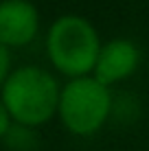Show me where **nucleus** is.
Returning a JSON list of instances; mask_svg holds the SVG:
<instances>
[{
	"mask_svg": "<svg viewBox=\"0 0 149 151\" xmlns=\"http://www.w3.org/2000/svg\"><path fill=\"white\" fill-rule=\"evenodd\" d=\"M61 86L53 72L40 66H22L11 70L0 88V99L4 103L13 125L35 129L42 127L57 114Z\"/></svg>",
	"mask_w": 149,
	"mask_h": 151,
	"instance_id": "obj_1",
	"label": "nucleus"
},
{
	"mask_svg": "<svg viewBox=\"0 0 149 151\" xmlns=\"http://www.w3.org/2000/svg\"><path fill=\"white\" fill-rule=\"evenodd\" d=\"M99 50V33L94 24L83 15H59L46 33V55L50 66L68 79L92 75Z\"/></svg>",
	"mask_w": 149,
	"mask_h": 151,
	"instance_id": "obj_2",
	"label": "nucleus"
},
{
	"mask_svg": "<svg viewBox=\"0 0 149 151\" xmlns=\"http://www.w3.org/2000/svg\"><path fill=\"white\" fill-rule=\"evenodd\" d=\"M112 114L110 88L96 81L92 75L77 77L61 86L57 116L73 136H94Z\"/></svg>",
	"mask_w": 149,
	"mask_h": 151,
	"instance_id": "obj_3",
	"label": "nucleus"
},
{
	"mask_svg": "<svg viewBox=\"0 0 149 151\" xmlns=\"http://www.w3.org/2000/svg\"><path fill=\"white\" fill-rule=\"evenodd\" d=\"M40 33V11L31 0H0V44L29 46Z\"/></svg>",
	"mask_w": 149,
	"mask_h": 151,
	"instance_id": "obj_4",
	"label": "nucleus"
},
{
	"mask_svg": "<svg viewBox=\"0 0 149 151\" xmlns=\"http://www.w3.org/2000/svg\"><path fill=\"white\" fill-rule=\"evenodd\" d=\"M138 66H140V48L127 37H114L101 44L92 77L110 88L132 77Z\"/></svg>",
	"mask_w": 149,
	"mask_h": 151,
	"instance_id": "obj_5",
	"label": "nucleus"
},
{
	"mask_svg": "<svg viewBox=\"0 0 149 151\" xmlns=\"http://www.w3.org/2000/svg\"><path fill=\"white\" fill-rule=\"evenodd\" d=\"M9 75H11V53H9L7 46L0 44V88L7 81Z\"/></svg>",
	"mask_w": 149,
	"mask_h": 151,
	"instance_id": "obj_6",
	"label": "nucleus"
},
{
	"mask_svg": "<svg viewBox=\"0 0 149 151\" xmlns=\"http://www.w3.org/2000/svg\"><path fill=\"white\" fill-rule=\"evenodd\" d=\"M11 118H9V114L7 110H4V103H2V99H0V140H2L4 136H7V132L11 129Z\"/></svg>",
	"mask_w": 149,
	"mask_h": 151,
	"instance_id": "obj_7",
	"label": "nucleus"
}]
</instances>
